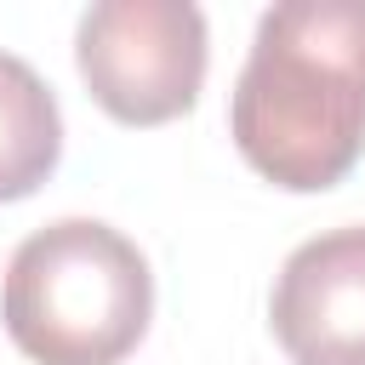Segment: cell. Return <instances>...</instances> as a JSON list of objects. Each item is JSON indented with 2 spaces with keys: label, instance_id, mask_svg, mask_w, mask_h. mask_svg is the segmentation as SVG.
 Instances as JSON below:
<instances>
[{
  "label": "cell",
  "instance_id": "6da1fadb",
  "mask_svg": "<svg viewBox=\"0 0 365 365\" xmlns=\"http://www.w3.org/2000/svg\"><path fill=\"white\" fill-rule=\"evenodd\" d=\"M228 131L274 188H336L365 154V0L268 6L228 97Z\"/></svg>",
  "mask_w": 365,
  "mask_h": 365
},
{
  "label": "cell",
  "instance_id": "7a4b0ae2",
  "mask_svg": "<svg viewBox=\"0 0 365 365\" xmlns=\"http://www.w3.org/2000/svg\"><path fill=\"white\" fill-rule=\"evenodd\" d=\"M0 319L34 365H120L154 319L148 257L97 217H57L11 251Z\"/></svg>",
  "mask_w": 365,
  "mask_h": 365
},
{
  "label": "cell",
  "instance_id": "3957f363",
  "mask_svg": "<svg viewBox=\"0 0 365 365\" xmlns=\"http://www.w3.org/2000/svg\"><path fill=\"white\" fill-rule=\"evenodd\" d=\"M205 11L194 0H97L74 29L91 103L120 125H165L200 103Z\"/></svg>",
  "mask_w": 365,
  "mask_h": 365
},
{
  "label": "cell",
  "instance_id": "277c9868",
  "mask_svg": "<svg viewBox=\"0 0 365 365\" xmlns=\"http://www.w3.org/2000/svg\"><path fill=\"white\" fill-rule=\"evenodd\" d=\"M291 365H365V222L302 240L268 297Z\"/></svg>",
  "mask_w": 365,
  "mask_h": 365
},
{
  "label": "cell",
  "instance_id": "5b68a950",
  "mask_svg": "<svg viewBox=\"0 0 365 365\" xmlns=\"http://www.w3.org/2000/svg\"><path fill=\"white\" fill-rule=\"evenodd\" d=\"M63 160V114L51 86L11 51H0V205L29 200Z\"/></svg>",
  "mask_w": 365,
  "mask_h": 365
}]
</instances>
